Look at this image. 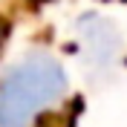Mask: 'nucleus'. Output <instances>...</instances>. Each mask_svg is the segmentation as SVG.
<instances>
[{"label":"nucleus","mask_w":127,"mask_h":127,"mask_svg":"<svg viewBox=\"0 0 127 127\" xmlns=\"http://www.w3.org/2000/svg\"><path fill=\"white\" fill-rule=\"evenodd\" d=\"M61 90V75L52 66H29L17 72L0 95V127H26L35 113L55 98Z\"/></svg>","instance_id":"nucleus-1"}]
</instances>
